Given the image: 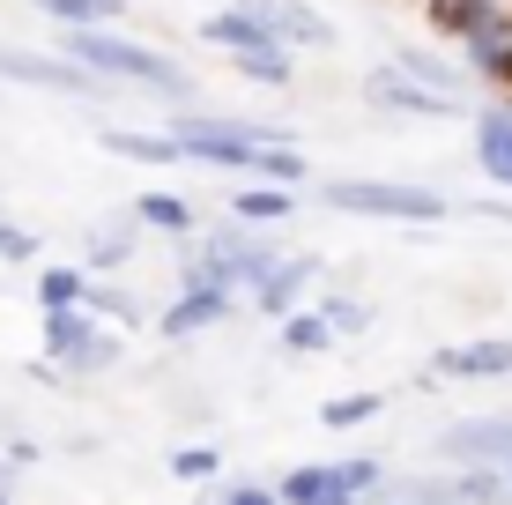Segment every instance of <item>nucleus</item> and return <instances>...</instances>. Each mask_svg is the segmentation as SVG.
<instances>
[{
    "instance_id": "obj_29",
    "label": "nucleus",
    "mask_w": 512,
    "mask_h": 505,
    "mask_svg": "<svg viewBox=\"0 0 512 505\" xmlns=\"http://www.w3.org/2000/svg\"><path fill=\"white\" fill-rule=\"evenodd\" d=\"M216 468H223L216 446H179V454H171V476L179 483H201V476H216Z\"/></svg>"
},
{
    "instance_id": "obj_9",
    "label": "nucleus",
    "mask_w": 512,
    "mask_h": 505,
    "mask_svg": "<svg viewBox=\"0 0 512 505\" xmlns=\"http://www.w3.org/2000/svg\"><path fill=\"white\" fill-rule=\"evenodd\" d=\"M438 454L453 468H498L512 454V416H468V424H453L438 439Z\"/></svg>"
},
{
    "instance_id": "obj_17",
    "label": "nucleus",
    "mask_w": 512,
    "mask_h": 505,
    "mask_svg": "<svg viewBox=\"0 0 512 505\" xmlns=\"http://www.w3.org/2000/svg\"><path fill=\"white\" fill-rule=\"evenodd\" d=\"M112 156H134V164H179V149H171V134H149V127H104L97 134Z\"/></svg>"
},
{
    "instance_id": "obj_8",
    "label": "nucleus",
    "mask_w": 512,
    "mask_h": 505,
    "mask_svg": "<svg viewBox=\"0 0 512 505\" xmlns=\"http://www.w3.org/2000/svg\"><path fill=\"white\" fill-rule=\"evenodd\" d=\"M312 283H320V260H312V253H282L275 268L260 275L253 305L268 312V320H290V312H305V305H312Z\"/></svg>"
},
{
    "instance_id": "obj_18",
    "label": "nucleus",
    "mask_w": 512,
    "mask_h": 505,
    "mask_svg": "<svg viewBox=\"0 0 512 505\" xmlns=\"http://www.w3.org/2000/svg\"><path fill=\"white\" fill-rule=\"evenodd\" d=\"M268 491H275V505H327V498H342V491H334V468H320V461L290 468V476L268 483Z\"/></svg>"
},
{
    "instance_id": "obj_7",
    "label": "nucleus",
    "mask_w": 512,
    "mask_h": 505,
    "mask_svg": "<svg viewBox=\"0 0 512 505\" xmlns=\"http://www.w3.org/2000/svg\"><path fill=\"white\" fill-rule=\"evenodd\" d=\"M0 82H30V90H52V97H104V82L82 75L75 60H45V52H23V45H0Z\"/></svg>"
},
{
    "instance_id": "obj_33",
    "label": "nucleus",
    "mask_w": 512,
    "mask_h": 505,
    "mask_svg": "<svg viewBox=\"0 0 512 505\" xmlns=\"http://www.w3.org/2000/svg\"><path fill=\"white\" fill-rule=\"evenodd\" d=\"M208 505H275V491H268V483H223Z\"/></svg>"
},
{
    "instance_id": "obj_5",
    "label": "nucleus",
    "mask_w": 512,
    "mask_h": 505,
    "mask_svg": "<svg viewBox=\"0 0 512 505\" xmlns=\"http://www.w3.org/2000/svg\"><path fill=\"white\" fill-rule=\"evenodd\" d=\"M45 357L60 364V372H104V364L119 357V342L75 305V312H45Z\"/></svg>"
},
{
    "instance_id": "obj_4",
    "label": "nucleus",
    "mask_w": 512,
    "mask_h": 505,
    "mask_svg": "<svg viewBox=\"0 0 512 505\" xmlns=\"http://www.w3.org/2000/svg\"><path fill=\"white\" fill-rule=\"evenodd\" d=\"M320 201L342 208V216H379V223H438L446 216V201L409 179H327Z\"/></svg>"
},
{
    "instance_id": "obj_27",
    "label": "nucleus",
    "mask_w": 512,
    "mask_h": 505,
    "mask_svg": "<svg viewBox=\"0 0 512 505\" xmlns=\"http://www.w3.org/2000/svg\"><path fill=\"white\" fill-rule=\"evenodd\" d=\"M386 402L379 394H334V402H320V424H334V431H357V424H372Z\"/></svg>"
},
{
    "instance_id": "obj_20",
    "label": "nucleus",
    "mask_w": 512,
    "mask_h": 505,
    "mask_svg": "<svg viewBox=\"0 0 512 505\" xmlns=\"http://www.w3.org/2000/svg\"><path fill=\"white\" fill-rule=\"evenodd\" d=\"M134 223H149V231H171L179 246L193 238V208H186L179 194H141V201H134Z\"/></svg>"
},
{
    "instance_id": "obj_11",
    "label": "nucleus",
    "mask_w": 512,
    "mask_h": 505,
    "mask_svg": "<svg viewBox=\"0 0 512 505\" xmlns=\"http://www.w3.org/2000/svg\"><path fill=\"white\" fill-rule=\"evenodd\" d=\"M231 290H208V283H186L179 290V298H171L164 305V320H156V327H164V335L171 342H186V335H201V327H216V320H231Z\"/></svg>"
},
{
    "instance_id": "obj_16",
    "label": "nucleus",
    "mask_w": 512,
    "mask_h": 505,
    "mask_svg": "<svg viewBox=\"0 0 512 505\" xmlns=\"http://www.w3.org/2000/svg\"><path fill=\"white\" fill-rule=\"evenodd\" d=\"M60 30H119V15H127V0H38Z\"/></svg>"
},
{
    "instance_id": "obj_28",
    "label": "nucleus",
    "mask_w": 512,
    "mask_h": 505,
    "mask_svg": "<svg viewBox=\"0 0 512 505\" xmlns=\"http://www.w3.org/2000/svg\"><path fill=\"white\" fill-rule=\"evenodd\" d=\"M312 312L327 320V335H334V342H342V335H364V327H372V305H364V298H320Z\"/></svg>"
},
{
    "instance_id": "obj_37",
    "label": "nucleus",
    "mask_w": 512,
    "mask_h": 505,
    "mask_svg": "<svg viewBox=\"0 0 512 505\" xmlns=\"http://www.w3.org/2000/svg\"><path fill=\"white\" fill-rule=\"evenodd\" d=\"M327 505H357V498H327Z\"/></svg>"
},
{
    "instance_id": "obj_36",
    "label": "nucleus",
    "mask_w": 512,
    "mask_h": 505,
    "mask_svg": "<svg viewBox=\"0 0 512 505\" xmlns=\"http://www.w3.org/2000/svg\"><path fill=\"white\" fill-rule=\"evenodd\" d=\"M0 491H8V461H0Z\"/></svg>"
},
{
    "instance_id": "obj_26",
    "label": "nucleus",
    "mask_w": 512,
    "mask_h": 505,
    "mask_svg": "<svg viewBox=\"0 0 512 505\" xmlns=\"http://www.w3.org/2000/svg\"><path fill=\"white\" fill-rule=\"evenodd\" d=\"M364 505H461V498H453V483L446 476H431V483H394V491H379V498H364Z\"/></svg>"
},
{
    "instance_id": "obj_34",
    "label": "nucleus",
    "mask_w": 512,
    "mask_h": 505,
    "mask_svg": "<svg viewBox=\"0 0 512 505\" xmlns=\"http://www.w3.org/2000/svg\"><path fill=\"white\" fill-rule=\"evenodd\" d=\"M483 216H505L512 223V201H483Z\"/></svg>"
},
{
    "instance_id": "obj_3",
    "label": "nucleus",
    "mask_w": 512,
    "mask_h": 505,
    "mask_svg": "<svg viewBox=\"0 0 512 505\" xmlns=\"http://www.w3.org/2000/svg\"><path fill=\"white\" fill-rule=\"evenodd\" d=\"M282 260L275 238L245 231V223H223V231H193V253H186V283H208V290H260V275H268Z\"/></svg>"
},
{
    "instance_id": "obj_24",
    "label": "nucleus",
    "mask_w": 512,
    "mask_h": 505,
    "mask_svg": "<svg viewBox=\"0 0 512 505\" xmlns=\"http://www.w3.org/2000/svg\"><path fill=\"white\" fill-rule=\"evenodd\" d=\"M82 312H90V320H141V305H134V290H119V283H90L82 290Z\"/></svg>"
},
{
    "instance_id": "obj_1",
    "label": "nucleus",
    "mask_w": 512,
    "mask_h": 505,
    "mask_svg": "<svg viewBox=\"0 0 512 505\" xmlns=\"http://www.w3.org/2000/svg\"><path fill=\"white\" fill-rule=\"evenodd\" d=\"M171 149L179 156H201V164H216V171H245V179H268V186H305L312 171H305V156L297 149H282L268 127H253V119H223V112H179L171 119Z\"/></svg>"
},
{
    "instance_id": "obj_14",
    "label": "nucleus",
    "mask_w": 512,
    "mask_h": 505,
    "mask_svg": "<svg viewBox=\"0 0 512 505\" xmlns=\"http://www.w3.org/2000/svg\"><path fill=\"white\" fill-rule=\"evenodd\" d=\"M475 164H483V179H498L512 194V112H483L475 119Z\"/></svg>"
},
{
    "instance_id": "obj_25",
    "label": "nucleus",
    "mask_w": 512,
    "mask_h": 505,
    "mask_svg": "<svg viewBox=\"0 0 512 505\" xmlns=\"http://www.w3.org/2000/svg\"><path fill=\"white\" fill-rule=\"evenodd\" d=\"M379 476H386V468H379L372 454H349V461H334V491H342V498H357V505L379 491Z\"/></svg>"
},
{
    "instance_id": "obj_10",
    "label": "nucleus",
    "mask_w": 512,
    "mask_h": 505,
    "mask_svg": "<svg viewBox=\"0 0 512 505\" xmlns=\"http://www.w3.org/2000/svg\"><path fill=\"white\" fill-rule=\"evenodd\" d=\"M438 379H512V335H483V342H453L431 357Z\"/></svg>"
},
{
    "instance_id": "obj_21",
    "label": "nucleus",
    "mask_w": 512,
    "mask_h": 505,
    "mask_svg": "<svg viewBox=\"0 0 512 505\" xmlns=\"http://www.w3.org/2000/svg\"><path fill=\"white\" fill-rule=\"evenodd\" d=\"M90 290V268H38V305L45 312H75Z\"/></svg>"
},
{
    "instance_id": "obj_31",
    "label": "nucleus",
    "mask_w": 512,
    "mask_h": 505,
    "mask_svg": "<svg viewBox=\"0 0 512 505\" xmlns=\"http://www.w3.org/2000/svg\"><path fill=\"white\" fill-rule=\"evenodd\" d=\"M127 253H134V223H127V231H104V238H97L90 268H119V260H127Z\"/></svg>"
},
{
    "instance_id": "obj_2",
    "label": "nucleus",
    "mask_w": 512,
    "mask_h": 505,
    "mask_svg": "<svg viewBox=\"0 0 512 505\" xmlns=\"http://www.w3.org/2000/svg\"><path fill=\"white\" fill-rule=\"evenodd\" d=\"M60 60H75L82 75H97V82H134V90H156V97H193L186 67L164 60L156 45H134L127 30H60Z\"/></svg>"
},
{
    "instance_id": "obj_32",
    "label": "nucleus",
    "mask_w": 512,
    "mask_h": 505,
    "mask_svg": "<svg viewBox=\"0 0 512 505\" xmlns=\"http://www.w3.org/2000/svg\"><path fill=\"white\" fill-rule=\"evenodd\" d=\"M0 260H38V238H30L23 223H8V216H0Z\"/></svg>"
},
{
    "instance_id": "obj_23",
    "label": "nucleus",
    "mask_w": 512,
    "mask_h": 505,
    "mask_svg": "<svg viewBox=\"0 0 512 505\" xmlns=\"http://www.w3.org/2000/svg\"><path fill=\"white\" fill-rule=\"evenodd\" d=\"M446 483H453V498H461V505H512L498 468H461V476H446Z\"/></svg>"
},
{
    "instance_id": "obj_6",
    "label": "nucleus",
    "mask_w": 512,
    "mask_h": 505,
    "mask_svg": "<svg viewBox=\"0 0 512 505\" xmlns=\"http://www.w3.org/2000/svg\"><path fill=\"white\" fill-rule=\"evenodd\" d=\"M231 8H245V15H253V23L282 45V52H290V45L334 52V23H327L320 8H312V0H231Z\"/></svg>"
},
{
    "instance_id": "obj_30",
    "label": "nucleus",
    "mask_w": 512,
    "mask_h": 505,
    "mask_svg": "<svg viewBox=\"0 0 512 505\" xmlns=\"http://www.w3.org/2000/svg\"><path fill=\"white\" fill-rule=\"evenodd\" d=\"M475 75H483L490 90H505V104H512V45H498V52H483V60H475Z\"/></svg>"
},
{
    "instance_id": "obj_13",
    "label": "nucleus",
    "mask_w": 512,
    "mask_h": 505,
    "mask_svg": "<svg viewBox=\"0 0 512 505\" xmlns=\"http://www.w3.org/2000/svg\"><path fill=\"white\" fill-rule=\"evenodd\" d=\"M201 38H208V45H223L231 60H245V52H282V45H275L245 8H216V15H201Z\"/></svg>"
},
{
    "instance_id": "obj_22",
    "label": "nucleus",
    "mask_w": 512,
    "mask_h": 505,
    "mask_svg": "<svg viewBox=\"0 0 512 505\" xmlns=\"http://www.w3.org/2000/svg\"><path fill=\"white\" fill-rule=\"evenodd\" d=\"M282 350H290V357H320V350H334V335H327V320H320V312H290V320H282Z\"/></svg>"
},
{
    "instance_id": "obj_35",
    "label": "nucleus",
    "mask_w": 512,
    "mask_h": 505,
    "mask_svg": "<svg viewBox=\"0 0 512 505\" xmlns=\"http://www.w3.org/2000/svg\"><path fill=\"white\" fill-rule=\"evenodd\" d=\"M498 476H505V491H512V454H505V461H498Z\"/></svg>"
},
{
    "instance_id": "obj_12",
    "label": "nucleus",
    "mask_w": 512,
    "mask_h": 505,
    "mask_svg": "<svg viewBox=\"0 0 512 505\" xmlns=\"http://www.w3.org/2000/svg\"><path fill=\"white\" fill-rule=\"evenodd\" d=\"M364 97L386 104V112H409V119H453L461 112L453 97H431V90H416V82H401L394 67H372V75H364Z\"/></svg>"
},
{
    "instance_id": "obj_19",
    "label": "nucleus",
    "mask_w": 512,
    "mask_h": 505,
    "mask_svg": "<svg viewBox=\"0 0 512 505\" xmlns=\"http://www.w3.org/2000/svg\"><path fill=\"white\" fill-rule=\"evenodd\" d=\"M490 8H498V0H423V15H431L438 38H475Z\"/></svg>"
},
{
    "instance_id": "obj_38",
    "label": "nucleus",
    "mask_w": 512,
    "mask_h": 505,
    "mask_svg": "<svg viewBox=\"0 0 512 505\" xmlns=\"http://www.w3.org/2000/svg\"><path fill=\"white\" fill-rule=\"evenodd\" d=\"M0 505H8V491H0Z\"/></svg>"
},
{
    "instance_id": "obj_15",
    "label": "nucleus",
    "mask_w": 512,
    "mask_h": 505,
    "mask_svg": "<svg viewBox=\"0 0 512 505\" xmlns=\"http://www.w3.org/2000/svg\"><path fill=\"white\" fill-rule=\"evenodd\" d=\"M290 194L282 186H238L231 194V223H245V231H275V223H290Z\"/></svg>"
}]
</instances>
